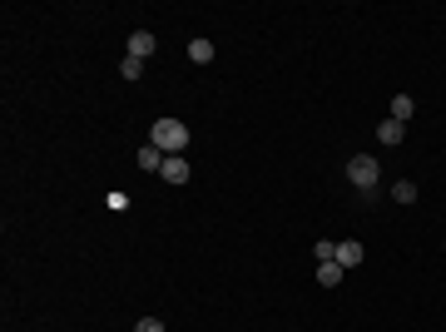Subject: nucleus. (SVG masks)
<instances>
[{
	"label": "nucleus",
	"instance_id": "nucleus-1",
	"mask_svg": "<svg viewBox=\"0 0 446 332\" xmlns=\"http://www.w3.org/2000/svg\"><path fill=\"white\" fill-rule=\"evenodd\" d=\"M149 144H154L164 159H169V154H184V149H189V124H184V119H154Z\"/></svg>",
	"mask_w": 446,
	"mask_h": 332
},
{
	"label": "nucleus",
	"instance_id": "nucleus-2",
	"mask_svg": "<svg viewBox=\"0 0 446 332\" xmlns=\"http://www.w3.org/2000/svg\"><path fill=\"white\" fill-rule=\"evenodd\" d=\"M347 179H352L357 189H377V179H382V164H377L372 154H352V159H347Z\"/></svg>",
	"mask_w": 446,
	"mask_h": 332
},
{
	"label": "nucleus",
	"instance_id": "nucleus-3",
	"mask_svg": "<svg viewBox=\"0 0 446 332\" xmlns=\"http://www.w3.org/2000/svg\"><path fill=\"white\" fill-rule=\"evenodd\" d=\"M159 179H164V184H189V179H194V169H189V159H184V154H169V159H164V169H159Z\"/></svg>",
	"mask_w": 446,
	"mask_h": 332
},
{
	"label": "nucleus",
	"instance_id": "nucleus-4",
	"mask_svg": "<svg viewBox=\"0 0 446 332\" xmlns=\"http://www.w3.org/2000/svg\"><path fill=\"white\" fill-rule=\"evenodd\" d=\"M362 258H367V248H362L357 238H347V243H337V263H342V268H357Z\"/></svg>",
	"mask_w": 446,
	"mask_h": 332
},
{
	"label": "nucleus",
	"instance_id": "nucleus-5",
	"mask_svg": "<svg viewBox=\"0 0 446 332\" xmlns=\"http://www.w3.org/2000/svg\"><path fill=\"white\" fill-rule=\"evenodd\" d=\"M154 45H159V40H154L149 30H134V35H129V55H134V60H144V55H154Z\"/></svg>",
	"mask_w": 446,
	"mask_h": 332
},
{
	"label": "nucleus",
	"instance_id": "nucleus-6",
	"mask_svg": "<svg viewBox=\"0 0 446 332\" xmlns=\"http://www.w3.org/2000/svg\"><path fill=\"white\" fill-rule=\"evenodd\" d=\"M342 273H347V268H342V263H318V283H323V288H337V283H342Z\"/></svg>",
	"mask_w": 446,
	"mask_h": 332
},
{
	"label": "nucleus",
	"instance_id": "nucleus-7",
	"mask_svg": "<svg viewBox=\"0 0 446 332\" xmlns=\"http://www.w3.org/2000/svg\"><path fill=\"white\" fill-rule=\"evenodd\" d=\"M402 134H407V124H397V119H382L377 124V139L382 144H402Z\"/></svg>",
	"mask_w": 446,
	"mask_h": 332
},
{
	"label": "nucleus",
	"instance_id": "nucleus-8",
	"mask_svg": "<svg viewBox=\"0 0 446 332\" xmlns=\"http://www.w3.org/2000/svg\"><path fill=\"white\" fill-rule=\"evenodd\" d=\"M412 114H417V105H412V95H397V100H392V119H397V124H407Z\"/></svg>",
	"mask_w": 446,
	"mask_h": 332
},
{
	"label": "nucleus",
	"instance_id": "nucleus-9",
	"mask_svg": "<svg viewBox=\"0 0 446 332\" xmlns=\"http://www.w3.org/2000/svg\"><path fill=\"white\" fill-rule=\"evenodd\" d=\"M189 60H194V65H209V60H214V45H209V40H189Z\"/></svg>",
	"mask_w": 446,
	"mask_h": 332
},
{
	"label": "nucleus",
	"instance_id": "nucleus-10",
	"mask_svg": "<svg viewBox=\"0 0 446 332\" xmlns=\"http://www.w3.org/2000/svg\"><path fill=\"white\" fill-rule=\"evenodd\" d=\"M392 199H397V204H417V184H412V179H397V184H392Z\"/></svg>",
	"mask_w": 446,
	"mask_h": 332
},
{
	"label": "nucleus",
	"instance_id": "nucleus-11",
	"mask_svg": "<svg viewBox=\"0 0 446 332\" xmlns=\"http://www.w3.org/2000/svg\"><path fill=\"white\" fill-rule=\"evenodd\" d=\"M139 169H164V154H159L154 144H144V149H139Z\"/></svg>",
	"mask_w": 446,
	"mask_h": 332
},
{
	"label": "nucleus",
	"instance_id": "nucleus-12",
	"mask_svg": "<svg viewBox=\"0 0 446 332\" xmlns=\"http://www.w3.org/2000/svg\"><path fill=\"white\" fill-rule=\"evenodd\" d=\"M119 75H124V80H139V75H144V60L124 55V60H119Z\"/></svg>",
	"mask_w": 446,
	"mask_h": 332
},
{
	"label": "nucleus",
	"instance_id": "nucleus-13",
	"mask_svg": "<svg viewBox=\"0 0 446 332\" xmlns=\"http://www.w3.org/2000/svg\"><path fill=\"white\" fill-rule=\"evenodd\" d=\"M313 253H318V263H333V258H337V243H328V238H323Z\"/></svg>",
	"mask_w": 446,
	"mask_h": 332
},
{
	"label": "nucleus",
	"instance_id": "nucleus-14",
	"mask_svg": "<svg viewBox=\"0 0 446 332\" xmlns=\"http://www.w3.org/2000/svg\"><path fill=\"white\" fill-rule=\"evenodd\" d=\"M134 332H164V323H159V318H139V328Z\"/></svg>",
	"mask_w": 446,
	"mask_h": 332
}]
</instances>
